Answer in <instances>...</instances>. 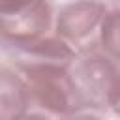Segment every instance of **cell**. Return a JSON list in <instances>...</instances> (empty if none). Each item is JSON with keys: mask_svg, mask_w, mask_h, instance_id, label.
I'll list each match as a JSON object with an SVG mask.
<instances>
[{"mask_svg": "<svg viewBox=\"0 0 120 120\" xmlns=\"http://www.w3.org/2000/svg\"><path fill=\"white\" fill-rule=\"evenodd\" d=\"M32 0H0V17L6 15H13L17 11H21L22 8H26Z\"/></svg>", "mask_w": 120, "mask_h": 120, "instance_id": "ba28073f", "label": "cell"}, {"mask_svg": "<svg viewBox=\"0 0 120 120\" xmlns=\"http://www.w3.org/2000/svg\"><path fill=\"white\" fill-rule=\"evenodd\" d=\"M107 9L103 0H71L54 13V32L75 51L92 47Z\"/></svg>", "mask_w": 120, "mask_h": 120, "instance_id": "3957f363", "label": "cell"}, {"mask_svg": "<svg viewBox=\"0 0 120 120\" xmlns=\"http://www.w3.org/2000/svg\"><path fill=\"white\" fill-rule=\"evenodd\" d=\"M28 90L24 77L11 66H0V120L28 116Z\"/></svg>", "mask_w": 120, "mask_h": 120, "instance_id": "8992f818", "label": "cell"}, {"mask_svg": "<svg viewBox=\"0 0 120 120\" xmlns=\"http://www.w3.org/2000/svg\"><path fill=\"white\" fill-rule=\"evenodd\" d=\"M68 82L75 116L103 114L120 99V64L101 49H81L68 66Z\"/></svg>", "mask_w": 120, "mask_h": 120, "instance_id": "6da1fadb", "label": "cell"}, {"mask_svg": "<svg viewBox=\"0 0 120 120\" xmlns=\"http://www.w3.org/2000/svg\"><path fill=\"white\" fill-rule=\"evenodd\" d=\"M19 71L28 90V116H75L68 66H32Z\"/></svg>", "mask_w": 120, "mask_h": 120, "instance_id": "7a4b0ae2", "label": "cell"}, {"mask_svg": "<svg viewBox=\"0 0 120 120\" xmlns=\"http://www.w3.org/2000/svg\"><path fill=\"white\" fill-rule=\"evenodd\" d=\"M99 49L120 64V6L107 9L98 32Z\"/></svg>", "mask_w": 120, "mask_h": 120, "instance_id": "52a82bcc", "label": "cell"}, {"mask_svg": "<svg viewBox=\"0 0 120 120\" xmlns=\"http://www.w3.org/2000/svg\"><path fill=\"white\" fill-rule=\"evenodd\" d=\"M54 13L52 0H32L21 11L0 17V43L13 47L52 32Z\"/></svg>", "mask_w": 120, "mask_h": 120, "instance_id": "277c9868", "label": "cell"}, {"mask_svg": "<svg viewBox=\"0 0 120 120\" xmlns=\"http://www.w3.org/2000/svg\"><path fill=\"white\" fill-rule=\"evenodd\" d=\"M112 112H114L116 116H120V99H118V103H116V105L112 107Z\"/></svg>", "mask_w": 120, "mask_h": 120, "instance_id": "9c48e42d", "label": "cell"}, {"mask_svg": "<svg viewBox=\"0 0 120 120\" xmlns=\"http://www.w3.org/2000/svg\"><path fill=\"white\" fill-rule=\"evenodd\" d=\"M4 49L9 52L15 69H24L32 66H69L77 52L54 30L32 41Z\"/></svg>", "mask_w": 120, "mask_h": 120, "instance_id": "5b68a950", "label": "cell"}]
</instances>
